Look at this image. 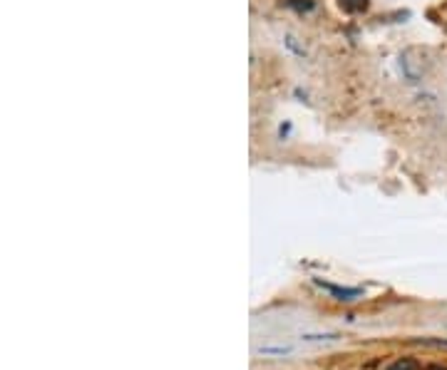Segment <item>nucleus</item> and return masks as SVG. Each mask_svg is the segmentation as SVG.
<instances>
[{
	"label": "nucleus",
	"instance_id": "7ed1b4c3",
	"mask_svg": "<svg viewBox=\"0 0 447 370\" xmlns=\"http://www.w3.org/2000/svg\"><path fill=\"white\" fill-rule=\"evenodd\" d=\"M340 6L353 12V10H360V8H365V0H340Z\"/></svg>",
	"mask_w": 447,
	"mask_h": 370
},
{
	"label": "nucleus",
	"instance_id": "f03ea898",
	"mask_svg": "<svg viewBox=\"0 0 447 370\" xmlns=\"http://www.w3.org/2000/svg\"><path fill=\"white\" fill-rule=\"evenodd\" d=\"M385 370H420V363L415 358H398L393 365H387Z\"/></svg>",
	"mask_w": 447,
	"mask_h": 370
},
{
	"label": "nucleus",
	"instance_id": "f257e3e1",
	"mask_svg": "<svg viewBox=\"0 0 447 370\" xmlns=\"http://www.w3.org/2000/svg\"><path fill=\"white\" fill-rule=\"evenodd\" d=\"M318 286L326 288L335 301H346V303H351V301H356V299L363 296L360 288H343V286H335V283H326V281H318Z\"/></svg>",
	"mask_w": 447,
	"mask_h": 370
}]
</instances>
